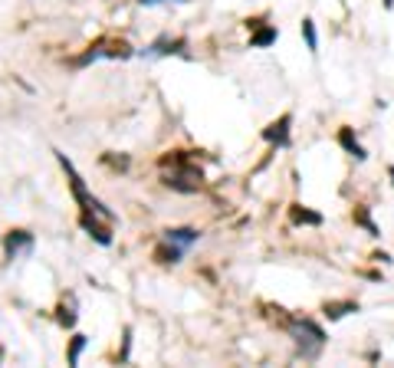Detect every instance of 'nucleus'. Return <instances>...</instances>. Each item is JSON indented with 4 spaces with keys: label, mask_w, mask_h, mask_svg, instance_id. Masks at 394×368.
Masks as SVG:
<instances>
[{
    "label": "nucleus",
    "mask_w": 394,
    "mask_h": 368,
    "mask_svg": "<svg viewBox=\"0 0 394 368\" xmlns=\"http://www.w3.org/2000/svg\"><path fill=\"white\" fill-rule=\"evenodd\" d=\"M56 162L63 164V171H66V181H69V191H73V197L76 201H79V207H83L85 214H99L102 217V220H115V217H112V211H108L106 204H102V201H99V197H92L89 194V187H85V181H83V174L76 171V164L69 162V158H66L63 152H59V148H56Z\"/></svg>",
    "instance_id": "1"
},
{
    "label": "nucleus",
    "mask_w": 394,
    "mask_h": 368,
    "mask_svg": "<svg viewBox=\"0 0 394 368\" xmlns=\"http://www.w3.org/2000/svg\"><path fill=\"white\" fill-rule=\"evenodd\" d=\"M286 329L289 336L296 339L299 346L306 348V342H312V346H325V332H322L319 323H312L309 316H293V319H286Z\"/></svg>",
    "instance_id": "2"
},
{
    "label": "nucleus",
    "mask_w": 394,
    "mask_h": 368,
    "mask_svg": "<svg viewBox=\"0 0 394 368\" xmlns=\"http://www.w3.org/2000/svg\"><path fill=\"white\" fill-rule=\"evenodd\" d=\"M289 129H293V115H279L276 122H269L267 129H263V139L269 141V145H276V148H286L289 145Z\"/></svg>",
    "instance_id": "3"
},
{
    "label": "nucleus",
    "mask_w": 394,
    "mask_h": 368,
    "mask_svg": "<svg viewBox=\"0 0 394 368\" xmlns=\"http://www.w3.org/2000/svg\"><path fill=\"white\" fill-rule=\"evenodd\" d=\"M79 224H83V230L96 240L99 247H108V243H112V230H108V224H99V214H85L83 211Z\"/></svg>",
    "instance_id": "4"
},
{
    "label": "nucleus",
    "mask_w": 394,
    "mask_h": 368,
    "mask_svg": "<svg viewBox=\"0 0 394 368\" xmlns=\"http://www.w3.org/2000/svg\"><path fill=\"white\" fill-rule=\"evenodd\" d=\"M3 250H7V257H20L27 250H33V234L30 230H10L7 237H3Z\"/></svg>",
    "instance_id": "5"
},
{
    "label": "nucleus",
    "mask_w": 394,
    "mask_h": 368,
    "mask_svg": "<svg viewBox=\"0 0 394 368\" xmlns=\"http://www.w3.org/2000/svg\"><path fill=\"white\" fill-rule=\"evenodd\" d=\"M289 220H293L296 227H322V224H325V217H322L319 211H309L306 204L289 207Z\"/></svg>",
    "instance_id": "6"
},
{
    "label": "nucleus",
    "mask_w": 394,
    "mask_h": 368,
    "mask_svg": "<svg viewBox=\"0 0 394 368\" xmlns=\"http://www.w3.org/2000/svg\"><path fill=\"white\" fill-rule=\"evenodd\" d=\"M339 145L352 155L355 162H365V158H368V152L362 148V141H358V135H355L352 125H339Z\"/></svg>",
    "instance_id": "7"
},
{
    "label": "nucleus",
    "mask_w": 394,
    "mask_h": 368,
    "mask_svg": "<svg viewBox=\"0 0 394 368\" xmlns=\"http://www.w3.org/2000/svg\"><path fill=\"white\" fill-rule=\"evenodd\" d=\"M276 40H279L276 23H260V27L250 33V50H267V46H273Z\"/></svg>",
    "instance_id": "8"
},
{
    "label": "nucleus",
    "mask_w": 394,
    "mask_h": 368,
    "mask_svg": "<svg viewBox=\"0 0 394 368\" xmlns=\"http://www.w3.org/2000/svg\"><path fill=\"white\" fill-rule=\"evenodd\" d=\"M352 220H355V227H365L368 237H381V227L372 220V207L368 204H355L352 207Z\"/></svg>",
    "instance_id": "9"
},
{
    "label": "nucleus",
    "mask_w": 394,
    "mask_h": 368,
    "mask_svg": "<svg viewBox=\"0 0 394 368\" xmlns=\"http://www.w3.org/2000/svg\"><path fill=\"white\" fill-rule=\"evenodd\" d=\"M164 240H171V243H178V247H194L197 240H201V230H194V227H168L164 230Z\"/></svg>",
    "instance_id": "10"
},
{
    "label": "nucleus",
    "mask_w": 394,
    "mask_h": 368,
    "mask_svg": "<svg viewBox=\"0 0 394 368\" xmlns=\"http://www.w3.org/2000/svg\"><path fill=\"white\" fill-rule=\"evenodd\" d=\"M181 50H184L181 36H174V40H171V36H161V40H155V43L145 50V53L148 56H171V53H181Z\"/></svg>",
    "instance_id": "11"
},
{
    "label": "nucleus",
    "mask_w": 394,
    "mask_h": 368,
    "mask_svg": "<svg viewBox=\"0 0 394 368\" xmlns=\"http://www.w3.org/2000/svg\"><path fill=\"white\" fill-rule=\"evenodd\" d=\"M322 313H325V319H345L349 313H358V303L355 299H339V303H325L322 306Z\"/></svg>",
    "instance_id": "12"
},
{
    "label": "nucleus",
    "mask_w": 394,
    "mask_h": 368,
    "mask_svg": "<svg viewBox=\"0 0 394 368\" xmlns=\"http://www.w3.org/2000/svg\"><path fill=\"white\" fill-rule=\"evenodd\" d=\"M188 253L184 247H178V243H171V240H164L161 247H155V260L158 263H178Z\"/></svg>",
    "instance_id": "13"
},
{
    "label": "nucleus",
    "mask_w": 394,
    "mask_h": 368,
    "mask_svg": "<svg viewBox=\"0 0 394 368\" xmlns=\"http://www.w3.org/2000/svg\"><path fill=\"white\" fill-rule=\"evenodd\" d=\"M299 30H302V40H306V46H309V53L316 56V53H319V33H316V20H312V17H306Z\"/></svg>",
    "instance_id": "14"
},
{
    "label": "nucleus",
    "mask_w": 394,
    "mask_h": 368,
    "mask_svg": "<svg viewBox=\"0 0 394 368\" xmlns=\"http://www.w3.org/2000/svg\"><path fill=\"white\" fill-rule=\"evenodd\" d=\"M85 348V336H73V342H69V355H66V362L69 365H79V355H83Z\"/></svg>",
    "instance_id": "15"
},
{
    "label": "nucleus",
    "mask_w": 394,
    "mask_h": 368,
    "mask_svg": "<svg viewBox=\"0 0 394 368\" xmlns=\"http://www.w3.org/2000/svg\"><path fill=\"white\" fill-rule=\"evenodd\" d=\"M59 323H63L66 329H73V325H76V313H69V309L63 306V309H59Z\"/></svg>",
    "instance_id": "16"
},
{
    "label": "nucleus",
    "mask_w": 394,
    "mask_h": 368,
    "mask_svg": "<svg viewBox=\"0 0 394 368\" xmlns=\"http://www.w3.org/2000/svg\"><path fill=\"white\" fill-rule=\"evenodd\" d=\"M372 260H374V263H391V253H384V250H381V253H374Z\"/></svg>",
    "instance_id": "17"
},
{
    "label": "nucleus",
    "mask_w": 394,
    "mask_h": 368,
    "mask_svg": "<svg viewBox=\"0 0 394 368\" xmlns=\"http://www.w3.org/2000/svg\"><path fill=\"white\" fill-rule=\"evenodd\" d=\"M141 7H155V3H164V0H139Z\"/></svg>",
    "instance_id": "18"
},
{
    "label": "nucleus",
    "mask_w": 394,
    "mask_h": 368,
    "mask_svg": "<svg viewBox=\"0 0 394 368\" xmlns=\"http://www.w3.org/2000/svg\"><path fill=\"white\" fill-rule=\"evenodd\" d=\"M384 3V10H394V0H381Z\"/></svg>",
    "instance_id": "19"
},
{
    "label": "nucleus",
    "mask_w": 394,
    "mask_h": 368,
    "mask_svg": "<svg viewBox=\"0 0 394 368\" xmlns=\"http://www.w3.org/2000/svg\"><path fill=\"white\" fill-rule=\"evenodd\" d=\"M388 178H391V184H394V164H388Z\"/></svg>",
    "instance_id": "20"
}]
</instances>
